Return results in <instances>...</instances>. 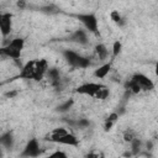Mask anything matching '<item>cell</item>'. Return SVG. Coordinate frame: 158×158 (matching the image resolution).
Masks as SVG:
<instances>
[{
    "label": "cell",
    "instance_id": "3957f363",
    "mask_svg": "<svg viewBox=\"0 0 158 158\" xmlns=\"http://www.w3.org/2000/svg\"><path fill=\"white\" fill-rule=\"evenodd\" d=\"M20 78L35 79V60H28L20 70Z\"/></svg>",
    "mask_w": 158,
    "mask_h": 158
},
{
    "label": "cell",
    "instance_id": "30bf717a",
    "mask_svg": "<svg viewBox=\"0 0 158 158\" xmlns=\"http://www.w3.org/2000/svg\"><path fill=\"white\" fill-rule=\"evenodd\" d=\"M110 19H111L114 22H116V23H120V22L122 21V17H121V14L118 12V10L111 11V12H110Z\"/></svg>",
    "mask_w": 158,
    "mask_h": 158
},
{
    "label": "cell",
    "instance_id": "7c38bea8",
    "mask_svg": "<svg viewBox=\"0 0 158 158\" xmlns=\"http://www.w3.org/2000/svg\"><path fill=\"white\" fill-rule=\"evenodd\" d=\"M17 6H19L20 9H23V7L26 6V0H19V1H17Z\"/></svg>",
    "mask_w": 158,
    "mask_h": 158
},
{
    "label": "cell",
    "instance_id": "9c48e42d",
    "mask_svg": "<svg viewBox=\"0 0 158 158\" xmlns=\"http://www.w3.org/2000/svg\"><path fill=\"white\" fill-rule=\"evenodd\" d=\"M122 138H123V141L125 142H131L133 138H135V132L132 131V130H130V128H127L125 132H123V135H122Z\"/></svg>",
    "mask_w": 158,
    "mask_h": 158
},
{
    "label": "cell",
    "instance_id": "8fae6325",
    "mask_svg": "<svg viewBox=\"0 0 158 158\" xmlns=\"http://www.w3.org/2000/svg\"><path fill=\"white\" fill-rule=\"evenodd\" d=\"M120 52H121V42L115 41L114 44H112V54L114 56H117Z\"/></svg>",
    "mask_w": 158,
    "mask_h": 158
},
{
    "label": "cell",
    "instance_id": "ba28073f",
    "mask_svg": "<svg viewBox=\"0 0 158 158\" xmlns=\"http://www.w3.org/2000/svg\"><path fill=\"white\" fill-rule=\"evenodd\" d=\"M110 68H111L110 63H105V64H102L101 67H99V68L95 70L94 75H95L96 78H99V79H104V78H105V77L109 74Z\"/></svg>",
    "mask_w": 158,
    "mask_h": 158
},
{
    "label": "cell",
    "instance_id": "6da1fadb",
    "mask_svg": "<svg viewBox=\"0 0 158 158\" xmlns=\"http://www.w3.org/2000/svg\"><path fill=\"white\" fill-rule=\"evenodd\" d=\"M102 85L101 84H98V83H86V84H83L80 85L77 91L79 94H84V95H89V96H94L96 94V91L101 88Z\"/></svg>",
    "mask_w": 158,
    "mask_h": 158
},
{
    "label": "cell",
    "instance_id": "5b68a950",
    "mask_svg": "<svg viewBox=\"0 0 158 158\" xmlns=\"http://www.w3.org/2000/svg\"><path fill=\"white\" fill-rule=\"evenodd\" d=\"M79 19L89 31L95 32L98 30V20L94 15H89V14L88 15H81V16H79Z\"/></svg>",
    "mask_w": 158,
    "mask_h": 158
},
{
    "label": "cell",
    "instance_id": "8992f818",
    "mask_svg": "<svg viewBox=\"0 0 158 158\" xmlns=\"http://www.w3.org/2000/svg\"><path fill=\"white\" fill-rule=\"evenodd\" d=\"M38 153H40V144H38V142L36 139H31L30 143L26 147L25 154H27V156H37Z\"/></svg>",
    "mask_w": 158,
    "mask_h": 158
},
{
    "label": "cell",
    "instance_id": "277c9868",
    "mask_svg": "<svg viewBox=\"0 0 158 158\" xmlns=\"http://www.w3.org/2000/svg\"><path fill=\"white\" fill-rule=\"evenodd\" d=\"M132 79L139 85L141 90H151V89H153V86H154L153 83H152V80H151L147 75H143V74H136Z\"/></svg>",
    "mask_w": 158,
    "mask_h": 158
},
{
    "label": "cell",
    "instance_id": "52a82bcc",
    "mask_svg": "<svg viewBox=\"0 0 158 158\" xmlns=\"http://www.w3.org/2000/svg\"><path fill=\"white\" fill-rule=\"evenodd\" d=\"M95 53H96V58L99 59V60H101V62H104L106 58H107V56H109V49L106 48V46L105 44H98L96 47H95Z\"/></svg>",
    "mask_w": 158,
    "mask_h": 158
},
{
    "label": "cell",
    "instance_id": "7a4b0ae2",
    "mask_svg": "<svg viewBox=\"0 0 158 158\" xmlns=\"http://www.w3.org/2000/svg\"><path fill=\"white\" fill-rule=\"evenodd\" d=\"M11 32V15L10 14H2L0 19V33L2 37H7Z\"/></svg>",
    "mask_w": 158,
    "mask_h": 158
}]
</instances>
